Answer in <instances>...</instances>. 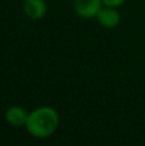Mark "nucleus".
Returning a JSON list of instances; mask_svg holds the SVG:
<instances>
[{"label": "nucleus", "instance_id": "obj_1", "mask_svg": "<svg viewBox=\"0 0 145 146\" xmlns=\"http://www.w3.org/2000/svg\"><path fill=\"white\" fill-rule=\"evenodd\" d=\"M59 114L51 106H39L28 113L26 131L36 139H46L59 127Z\"/></svg>", "mask_w": 145, "mask_h": 146}, {"label": "nucleus", "instance_id": "obj_2", "mask_svg": "<svg viewBox=\"0 0 145 146\" xmlns=\"http://www.w3.org/2000/svg\"><path fill=\"white\" fill-rule=\"evenodd\" d=\"M102 8V0H74L73 1V9L76 14L84 19L95 18Z\"/></svg>", "mask_w": 145, "mask_h": 146}, {"label": "nucleus", "instance_id": "obj_3", "mask_svg": "<svg viewBox=\"0 0 145 146\" xmlns=\"http://www.w3.org/2000/svg\"><path fill=\"white\" fill-rule=\"evenodd\" d=\"M22 9L28 19L40 21L48 12V4L45 0H23Z\"/></svg>", "mask_w": 145, "mask_h": 146}, {"label": "nucleus", "instance_id": "obj_4", "mask_svg": "<svg viewBox=\"0 0 145 146\" xmlns=\"http://www.w3.org/2000/svg\"><path fill=\"white\" fill-rule=\"evenodd\" d=\"M95 18H96L98 23L104 28H116L121 22V14L117 10V8L104 7V5Z\"/></svg>", "mask_w": 145, "mask_h": 146}, {"label": "nucleus", "instance_id": "obj_5", "mask_svg": "<svg viewBox=\"0 0 145 146\" xmlns=\"http://www.w3.org/2000/svg\"><path fill=\"white\" fill-rule=\"evenodd\" d=\"M28 118V113L23 106L12 105L5 111V121L13 127H23Z\"/></svg>", "mask_w": 145, "mask_h": 146}, {"label": "nucleus", "instance_id": "obj_6", "mask_svg": "<svg viewBox=\"0 0 145 146\" xmlns=\"http://www.w3.org/2000/svg\"><path fill=\"white\" fill-rule=\"evenodd\" d=\"M104 7H112V8H120L126 3V0H102Z\"/></svg>", "mask_w": 145, "mask_h": 146}]
</instances>
